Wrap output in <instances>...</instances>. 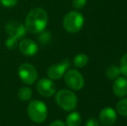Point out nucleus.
Listing matches in <instances>:
<instances>
[{
	"instance_id": "1",
	"label": "nucleus",
	"mask_w": 127,
	"mask_h": 126,
	"mask_svg": "<svg viewBox=\"0 0 127 126\" xmlns=\"http://www.w3.org/2000/svg\"><path fill=\"white\" fill-rule=\"evenodd\" d=\"M48 24V14L42 8H35L27 15L25 29L31 34H39L45 29Z\"/></svg>"
},
{
	"instance_id": "2",
	"label": "nucleus",
	"mask_w": 127,
	"mask_h": 126,
	"mask_svg": "<svg viewBox=\"0 0 127 126\" xmlns=\"http://www.w3.org/2000/svg\"><path fill=\"white\" fill-rule=\"evenodd\" d=\"M27 111L30 119L37 124L43 123L48 118L47 105L42 101L37 99L30 101Z\"/></svg>"
},
{
	"instance_id": "3",
	"label": "nucleus",
	"mask_w": 127,
	"mask_h": 126,
	"mask_svg": "<svg viewBox=\"0 0 127 126\" xmlns=\"http://www.w3.org/2000/svg\"><path fill=\"white\" fill-rule=\"evenodd\" d=\"M55 102L64 111H72L76 108L78 99L73 92L62 89L58 91L55 94Z\"/></svg>"
},
{
	"instance_id": "4",
	"label": "nucleus",
	"mask_w": 127,
	"mask_h": 126,
	"mask_svg": "<svg viewBox=\"0 0 127 126\" xmlns=\"http://www.w3.org/2000/svg\"><path fill=\"white\" fill-rule=\"evenodd\" d=\"M84 24V17L78 11H70L64 17L63 27L68 33H77Z\"/></svg>"
},
{
	"instance_id": "5",
	"label": "nucleus",
	"mask_w": 127,
	"mask_h": 126,
	"mask_svg": "<svg viewBox=\"0 0 127 126\" xmlns=\"http://www.w3.org/2000/svg\"><path fill=\"white\" fill-rule=\"evenodd\" d=\"M20 79L26 85H33L36 81L38 73L35 67L30 63H23L18 67Z\"/></svg>"
},
{
	"instance_id": "6",
	"label": "nucleus",
	"mask_w": 127,
	"mask_h": 126,
	"mask_svg": "<svg viewBox=\"0 0 127 126\" xmlns=\"http://www.w3.org/2000/svg\"><path fill=\"white\" fill-rule=\"evenodd\" d=\"M64 80L69 88L75 91L82 89L85 84L83 75L76 69H70L64 74Z\"/></svg>"
},
{
	"instance_id": "7",
	"label": "nucleus",
	"mask_w": 127,
	"mask_h": 126,
	"mask_svg": "<svg viewBox=\"0 0 127 126\" xmlns=\"http://www.w3.org/2000/svg\"><path fill=\"white\" fill-rule=\"evenodd\" d=\"M69 66L70 61L68 59H64L61 62L53 64L48 69V76L50 79H60L66 74Z\"/></svg>"
},
{
	"instance_id": "8",
	"label": "nucleus",
	"mask_w": 127,
	"mask_h": 126,
	"mask_svg": "<svg viewBox=\"0 0 127 126\" xmlns=\"http://www.w3.org/2000/svg\"><path fill=\"white\" fill-rule=\"evenodd\" d=\"M36 91L41 96L45 98L52 97L56 92V86L50 79L42 78L36 83Z\"/></svg>"
},
{
	"instance_id": "9",
	"label": "nucleus",
	"mask_w": 127,
	"mask_h": 126,
	"mask_svg": "<svg viewBox=\"0 0 127 126\" xmlns=\"http://www.w3.org/2000/svg\"><path fill=\"white\" fill-rule=\"evenodd\" d=\"M25 26L18 21H10L5 25V32L10 37H13L17 40L24 38L26 35Z\"/></svg>"
},
{
	"instance_id": "10",
	"label": "nucleus",
	"mask_w": 127,
	"mask_h": 126,
	"mask_svg": "<svg viewBox=\"0 0 127 126\" xmlns=\"http://www.w3.org/2000/svg\"><path fill=\"white\" fill-rule=\"evenodd\" d=\"M19 51L26 56H33L38 52V45L31 39L24 38L18 43Z\"/></svg>"
},
{
	"instance_id": "11",
	"label": "nucleus",
	"mask_w": 127,
	"mask_h": 126,
	"mask_svg": "<svg viewBox=\"0 0 127 126\" xmlns=\"http://www.w3.org/2000/svg\"><path fill=\"white\" fill-rule=\"evenodd\" d=\"M99 121L105 126L112 125L117 120V113L112 107H105L99 113Z\"/></svg>"
},
{
	"instance_id": "12",
	"label": "nucleus",
	"mask_w": 127,
	"mask_h": 126,
	"mask_svg": "<svg viewBox=\"0 0 127 126\" xmlns=\"http://www.w3.org/2000/svg\"><path fill=\"white\" fill-rule=\"evenodd\" d=\"M112 91L117 97L122 98L127 95V79L125 77H119L114 79L112 85Z\"/></svg>"
},
{
	"instance_id": "13",
	"label": "nucleus",
	"mask_w": 127,
	"mask_h": 126,
	"mask_svg": "<svg viewBox=\"0 0 127 126\" xmlns=\"http://www.w3.org/2000/svg\"><path fill=\"white\" fill-rule=\"evenodd\" d=\"M81 124V116L77 111L71 112L66 118L67 126H80Z\"/></svg>"
},
{
	"instance_id": "14",
	"label": "nucleus",
	"mask_w": 127,
	"mask_h": 126,
	"mask_svg": "<svg viewBox=\"0 0 127 126\" xmlns=\"http://www.w3.org/2000/svg\"><path fill=\"white\" fill-rule=\"evenodd\" d=\"M17 96H18V99L21 101H29L30 100L32 97V90L30 87H27V86L22 87L19 89Z\"/></svg>"
},
{
	"instance_id": "15",
	"label": "nucleus",
	"mask_w": 127,
	"mask_h": 126,
	"mask_svg": "<svg viewBox=\"0 0 127 126\" xmlns=\"http://www.w3.org/2000/svg\"><path fill=\"white\" fill-rule=\"evenodd\" d=\"M88 63V56L85 54H79L74 57V65L76 67H84Z\"/></svg>"
},
{
	"instance_id": "16",
	"label": "nucleus",
	"mask_w": 127,
	"mask_h": 126,
	"mask_svg": "<svg viewBox=\"0 0 127 126\" xmlns=\"http://www.w3.org/2000/svg\"><path fill=\"white\" fill-rule=\"evenodd\" d=\"M120 74V69L117 66H111L106 69V72H105L106 77L110 79H113V80L117 79V78H119Z\"/></svg>"
},
{
	"instance_id": "17",
	"label": "nucleus",
	"mask_w": 127,
	"mask_h": 126,
	"mask_svg": "<svg viewBox=\"0 0 127 126\" xmlns=\"http://www.w3.org/2000/svg\"><path fill=\"white\" fill-rule=\"evenodd\" d=\"M116 111L119 114L127 117V99H121L116 105Z\"/></svg>"
},
{
	"instance_id": "18",
	"label": "nucleus",
	"mask_w": 127,
	"mask_h": 126,
	"mask_svg": "<svg viewBox=\"0 0 127 126\" xmlns=\"http://www.w3.org/2000/svg\"><path fill=\"white\" fill-rule=\"evenodd\" d=\"M39 37L38 40L42 44H48L51 41V33L49 31H42L41 33H39Z\"/></svg>"
},
{
	"instance_id": "19",
	"label": "nucleus",
	"mask_w": 127,
	"mask_h": 126,
	"mask_svg": "<svg viewBox=\"0 0 127 126\" xmlns=\"http://www.w3.org/2000/svg\"><path fill=\"white\" fill-rule=\"evenodd\" d=\"M18 40L16 38H13V37H10L7 38V40L5 41V46L8 49H10V50H13L16 48L18 46Z\"/></svg>"
},
{
	"instance_id": "20",
	"label": "nucleus",
	"mask_w": 127,
	"mask_h": 126,
	"mask_svg": "<svg viewBox=\"0 0 127 126\" xmlns=\"http://www.w3.org/2000/svg\"><path fill=\"white\" fill-rule=\"evenodd\" d=\"M119 69H120L121 74L126 76V77H127V54H126L121 58Z\"/></svg>"
},
{
	"instance_id": "21",
	"label": "nucleus",
	"mask_w": 127,
	"mask_h": 126,
	"mask_svg": "<svg viewBox=\"0 0 127 126\" xmlns=\"http://www.w3.org/2000/svg\"><path fill=\"white\" fill-rule=\"evenodd\" d=\"M86 3H87V0H72L73 6H74V8L76 9V10L82 9L85 6Z\"/></svg>"
},
{
	"instance_id": "22",
	"label": "nucleus",
	"mask_w": 127,
	"mask_h": 126,
	"mask_svg": "<svg viewBox=\"0 0 127 126\" xmlns=\"http://www.w3.org/2000/svg\"><path fill=\"white\" fill-rule=\"evenodd\" d=\"M0 3L6 8H12L17 3V0H0Z\"/></svg>"
},
{
	"instance_id": "23",
	"label": "nucleus",
	"mask_w": 127,
	"mask_h": 126,
	"mask_svg": "<svg viewBox=\"0 0 127 126\" xmlns=\"http://www.w3.org/2000/svg\"><path fill=\"white\" fill-rule=\"evenodd\" d=\"M86 126H100V125H99V121H98L96 118H91L87 121V123H86Z\"/></svg>"
},
{
	"instance_id": "24",
	"label": "nucleus",
	"mask_w": 127,
	"mask_h": 126,
	"mask_svg": "<svg viewBox=\"0 0 127 126\" xmlns=\"http://www.w3.org/2000/svg\"><path fill=\"white\" fill-rule=\"evenodd\" d=\"M49 126H66V125L61 120H55V121L52 122Z\"/></svg>"
}]
</instances>
